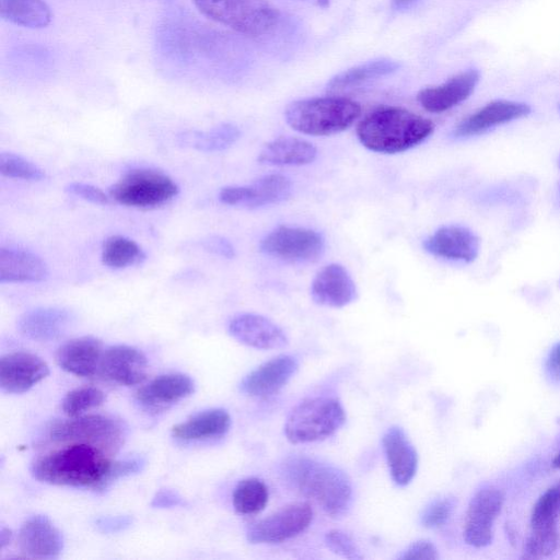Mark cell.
Instances as JSON below:
<instances>
[{
	"label": "cell",
	"instance_id": "obj_1",
	"mask_svg": "<svg viewBox=\"0 0 560 560\" xmlns=\"http://www.w3.org/2000/svg\"><path fill=\"white\" fill-rule=\"evenodd\" d=\"M113 462L103 448L73 442L36 458L31 470L37 480L49 485L103 490Z\"/></svg>",
	"mask_w": 560,
	"mask_h": 560
},
{
	"label": "cell",
	"instance_id": "obj_2",
	"mask_svg": "<svg viewBox=\"0 0 560 560\" xmlns=\"http://www.w3.org/2000/svg\"><path fill=\"white\" fill-rule=\"evenodd\" d=\"M434 130V124L408 109L380 107L364 116L357 126L359 141L366 149L395 154L423 142Z\"/></svg>",
	"mask_w": 560,
	"mask_h": 560
},
{
	"label": "cell",
	"instance_id": "obj_3",
	"mask_svg": "<svg viewBox=\"0 0 560 560\" xmlns=\"http://www.w3.org/2000/svg\"><path fill=\"white\" fill-rule=\"evenodd\" d=\"M288 480L305 497L315 501L327 514L339 517L352 503V486L340 469L307 457L285 465Z\"/></svg>",
	"mask_w": 560,
	"mask_h": 560
},
{
	"label": "cell",
	"instance_id": "obj_4",
	"mask_svg": "<svg viewBox=\"0 0 560 560\" xmlns=\"http://www.w3.org/2000/svg\"><path fill=\"white\" fill-rule=\"evenodd\" d=\"M361 115L359 103L346 97H313L288 105L287 124L298 132L319 137L348 129Z\"/></svg>",
	"mask_w": 560,
	"mask_h": 560
},
{
	"label": "cell",
	"instance_id": "obj_5",
	"mask_svg": "<svg viewBox=\"0 0 560 560\" xmlns=\"http://www.w3.org/2000/svg\"><path fill=\"white\" fill-rule=\"evenodd\" d=\"M345 422L346 412L337 398L310 397L290 411L284 434L293 444L316 442L332 435Z\"/></svg>",
	"mask_w": 560,
	"mask_h": 560
},
{
	"label": "cell",
	"instance_id": "obj_6",
	"mask_svg": "<svg viewBox=\"0 0 560 560\" xmlns=\"http://www.w3.org/2000/svg\"><path fill=\"white\" fill-rule=\"evenodd\" d=\"M208 19L248 36L270 32L279 20L278 10L267 0H192Z\"/></svg>",
	"mask_w": 560,
	"mask_h": 560
},
{
	"label": "cell",
	"instance_id": "obj_7",
	"mask_svg": "<svg viewBox=\"0 0 560 560\" xmlns=\"http://www.w3.org/2000/svg\"><path fill=\"white\" fill-rule=\"evenodd\" d=\"M178 185L162 171L135 168L110 186L108 194L116 202L133 208L153 209L172 201Z\"/></svg>",
	"mask_w": 560,
	"mask_h": 560
},
{
	"label": "cell",
	"instance_id": "obj_8",
	"mask_svg": "<svg viewBox=\"0 0 560 560\" xmlns=\"http://www.w3.org/2000/svg\"><path fill=\"white\" fill-rule=\"evenodd\" d=\"M49 439L61 443H86L113 452L121 444L124 428L119 421L107 416H79L54 423L49 429Z\"/></svg>",
	"mask_w": 560,
	"mask_h": 560
},
{
	"label": "cell",
	"instance_id": "obj_9",
	"mask_svg": "<svg viewBox=\"0 0 560 560\" xmlns=\"http://www.w3.org/2000/svg\"><path fill=\"white\" fill-rule=\"evenodd\" d=\"M259 247L266 255L283 261L310 264L322 257L325 240L312 229L280 225L261 240Z\"/></svg>",
	"mask_w": 560,
	"mask_h": 560
},
{
	"label": "cell",
	"instance_id": "obj_10",
	"mask_svg": "<svg viewBox=\"0 0 560 560\" xmlns=\"http://www.w3.org/2000/svg\"><path fill=\"white\" fill-rule=\"evenodd\" d=\"M560 517V481L547 489L534 504L530 533L523 557L540 559L553 553L559 544L557 523Z\"/></svg>",
	"mask_w": 560,
	"mask_h": 560
},
{
	"label": "cell",
	"instance_id": "obj_11",
	"mask_svg": "<svg viewBox=\"0 0 560 560\" xmlns=\"http://www.w3.org/2000/svg\"><path fill=\"white\" fill-rule=\"evenodd\" d=\"M312 520L313 510L308 503L288 504L248 526L246 537L252 544H279L303 533Z\"/></svg>",
	"mask_w": 560,
	"mask_h": 560
},
{
	"label": "cell",
	"instance_id": "obj_12",
	"mask_svg": "<svg viewBox=\"0 0 560 560\" xmlns=\"http://www.w3.org/2000/svg\"><path fill=\"white\" fill-rule=\"evenodd\" d=\"M291 192L292 184L287 176L268 174L249 185L223 187L219 192V199L229 206L257 209L283 202Z\"/></svg>",
	"mask_w": 560,
	"mask_h": 560
},
{
	"label": "cell",
	"instance_id": "obj_13",
	"mask_svg": "<svg viewBox=\"0 0 560 560\" xmlns=\"http://www.w3.org/2000/svg\"><path fill=\"white\" fill-rule=\"evenodd\" d=\"M504 495L494 487L478 490L470 499L464 522V539L475 548L491 544L493 524L501 512Z\"/></svg>",
	"mask_w": 560,
	"mask_h": 560
},
{
	"label": "cell",
	"instance_id": "obj_14",
	"mask_svg": "<svg viewBox=\"0 0 560 560\" xmlns=\"http://www.w3.org/2000/svg\"><path fill=\"white\" fill-rule=\"evenodd\" d=\"M49 374L47 363L36 354L18 351L0 360V388L3 393L21 394Z\"/></svg>",
	"mask_w": 560,
	"mask_h": 560
},
{
	"label": "cell",
	"instance_id": "obj_15",
	"mask_svg": "<svg viewBox=\"0 0 560 560\" xmlns=\"http://www.w3.org/2000/svg\"><path fill=\"white\" fill-rule=\"evenodd\" d=\"M228 330L241 343L256 349H280L288 345V337L281 327L259 314L235 315L230 320Z\"/></svg>",
	"mask_w": 560,
	"mask_h": 560
},
{
	"label": "cell",
	"instance_id": "obj_16",
	"mask_svg": "<svg viewBox=\"0 0 560 560\" xmlns=\"http://www.w3.org/2000/svg\"><path fill=\"white\" fill-rule=\"evenodd\" d=\"M298 360L290 354L277 355L249 372L240 389L253 397H268L278 393L295 374Z\"/></svg>",
	"mask_w": 560,
	"mask_h": 560
},
{
	"label": "cell",
	"instance_id": "obj_17",
	"mask_svg": "<svg viewBox=\"0 0 560 560\" xmlns=\"http://www.w3.org/2000/svg\"><path fill=\"white\" fill-rule=\"evenodd\" d=\"M148 360L135 347L117 345L107 348L102 357L100 373L107 380L124 386L142 383L147 377Z\"/></svg>",
	"mask_w": 560,
	"mask_h": 560
},
{
	"label": "cell",
	"instance_id": "obj_18",
	"mask_svg": "<svg viewBox=\"0 0 560 560\" xmlns=\"http://www.w3.org/2000/svg\"><path fill=\"white\" fill-rule=\"evenodd\" d=\"M311 295L318 305L339 308L353 302L358 291L353 279L343 266L329 264L314 277Z\"/></svg>",
	"mask_w": 560,
	"mask_h": 560
},
{
	"label": "cell",
	"instance_id": "obj_19",
	"mask_svg": "<svg viewBox=\"0 0 560 560\" xmlns=\"http://www.w3.org/2000/svg\"><path fill=\"white\" fill-rule=\"evenodd\" d=\"M479 238L468 228L444 225L423 241V248L438 257L471 262L479 253Z\"/></svg>",
	"mask_w": 560,
	"mask_h": 560
},
{
	"label": "cell",
	"instance_id": "obj_20",
	"mask_svg": "<svg viewBox=\"0 0 560 560\" xmlns=\"http://www.w3.org/2000/svg\"><path fill=\"white\" fill-rule=\"evenodd\" d=\"M22 553L32 558H57L63 548L59 529L45 515H33L21 526L18 536Z\"/></svg>",
	"mask_w": 560,
	"mask_h": 560
},
{
	"label": "cell",
	"instance_id": "obj_21",
	"mask_svg": "<svg viewBox=\"0 0 560 560\" xmlns=\"http://www.w3.org/2000/svg\"><path fill=\"white\" fill-rule=\"evenodd\" d=\"M195 390L194 381L186 374H163L136 393L137 401L152 411L164 410L179 400L188 397Z\"/></svg>",
	"mask_w": 560,
	"mask_h": 560
},
{
	"label": "cell",
	"instance_id": "obj_22",
	"mask_svg": "<svg viewBox=\"0 0 560 560\" xmlns=\"http://www.w3.org/2000/svg\"><path fill=\"white\" fill-rule=\"evenodd\" d=\"M530 107L525 103L494 101L462 120L453 130L454 138H468L488 129L527 116Z\"/></svg>",
	"mask_w": 560,
	"mask_h": 560
},
{
	"label": "cell",
	"instance_id": "obj_23",
	"mask_svg": "<svg viewBox=\"0 0 560 560\" xmlns=\"http://www.w3.org/2000/svg\"><path fill=\"white\" fill-rule=\"evenodd\" d=\"M478 81V71L467 70L441 85L422 89L417 100L427 112L443 113L469 97Z\"/></svg>",
	"mask_w": 560,
	"mask_h": 560
},
{
	"label": "cell",
	"instance_id": "obj_24",
	"mask_svg": "<svg viewBox=\"0 0 560 560\" xmlns=\"http://www.w3.org/2000/svg\"><path fill=\"white\" fill-rule=\"evenodd\" d=\"M103 353L101 340L84 336L63 343L56 352V362L68 373L91 377L100 372Z\"/></svg>",
	"mask_w": 560,
	"mask_h": 560
},
{
	"label": "cell",
	"instance_id": "obj_25",
	"mask_svg": "<svg viewBox=\"0 0 560 560\" xmlns=\"http://www.w3.org/2000/svg\"><path fill=\"white\" fill-rule=\"evenodd\" d=\"M383 450L393 481L407 486L415 477L418 467L417 452L399 427H390L382 439Z\"/></svg>",
	"mask_w": 560,
	"mask_h": 560
},
{
	"label": "cell",
	"instance_id": "obj_26",
	"mask_svg": "<svg viewBox=\"0 0 560 560\" xmlns=\"http://www.w3.org/2000/svg\"><path fill=\"white\" fill-rule=\"evenodd\" d=\"M71 320V314L65 308L36 307L21 315L18 328L28 339L49 341L63 335Z\"/></svg>",
	"mask_w": 560,
	"mask_h": 560
},
{
	"label": "cell",
	"instance_id": "obj_27",
	"mask_svg": "<svg viewBox=\"0 0 560 560\" xmlns=\"http://www.w3.org/2000/svg\"><path fill=\"white\" fill-rule=\"evenodd\" d=\"M48 277L45 261L36 254L11 247L0 249V282H40Z\"/></svg>",
	"mask_w": 560,
	"mask_h": 560
},
{
	"label": "cell",
	"instance_id": "obj_28",
	"mask_svg": "<svg viewBox=\"0 0 560 560\" xmlns=\"http://www.w3.org/2000/svg\"><path fill=\"white\" fill-rule=\"evenodd\" d=\"M317 150L310 141L298 137H278L267 142L258 162L276 166H302L315 161Z\"/></svg>",
	"mask_w": 560,
	"mask_h": 560
},
{
	"label": "cell",
	"instance_id": "obj_29",
	"mask_svg": "<svg viewBox=\"0 0 560 560\" xmlns=\"http://www.w3.org/2000/svg\"><path fill=\"white\" fill-rule=\"evenodd\" d=\"M231 427L225 409L213 408L199 412L172 428V435L182 441H198L224 435Z\"/></svg>",
	"mask_w": 560,
	"mask_h": 560
},
{
	"label": "cell",
	"instance_id": "obj_30",
	"mask_svg": "<svg viewBox=\"0 0 560 560\" xmlns=\"http://www.w3.org/2000/svg\"><path fill=\"white\" fill-rule=\"evenodd\" d=\"M0 16L15 25L43 28L51 21V11L45 0H0Z\"/></svg>",
	"mask_w": 560,
	"mask_h": 560
},
{
	"label": "cell",
	"instance_id": "obj_31",
	"mask_svg": "<svg viewBox=\"0 0 560 560\" xmlns=\"http://www.w3.org/2000/svg\"><path fill=\"white\" fill-rule=\"evenodd\" d=\"M399 63L390 59H377L350 68L335 75L327 84L329 91H342L359 86L373 79L397 71Z\"/></svg>",
	"mask_w": 560,
	"mask_h": 560
},
{
	"label": "cell",
	"instance_id": "obj_32",
	"mask_svg": "<svg viewBox=\"0 0 560 560\" xmlns=\"http://www.w3.org/2000/svg\"><path fill=\"white\" fill-rule=\"evenodd\" d=\"M240 129L221 124L208 131H191L180 136V142L202 152H220L232 147L240 138Z\"/></svg>",
	"mask_w": 560,
	"mask_h": 560
},
{
	"label": "cell",
	"instance_id": "obj_33",
	"mask_svg": "<svg viewBox=\"0 0 560 560\" xmlns=\"http://www.w3.org/2000/svg\"><path fill=\"white\" fill-rule=\"evenodd\" d=\"M101 258L108 268L124 269L141 264L145 259V254L133 240L113 235L104 242Z\"/></svg>",
	"mask_w": 560,
	"mask_h": 560
},
{
	"label": "cell",
	"instance_id": "obj_34",
	"mask_svg": "<svg viewBox=\"0 0 560 560\" xmlns=\"http://www.w3.org/2000/svg\"><path fill=\"white\" fill-rule=\"evenodd\" d=\"M268 499V487L261 479L255 477L241 480L232 495L235 511L243 515L261 512L267 505Z\"/></svg>",
	"mask_w": 560,
	"mask_h": 560
},
{
	"label": "cell",
	"instance_id": "obj_35",
	"mask_svg": "<svg viewBox=\"0 0 560 560\" xmlns=\"http://www.w3.org/2000/svg\"><path fill=\"white\" fill-rule=\"evenodd\" d=\"M105 400L104 393L93 386H84L69 392L61 404L62 411L73 418L102 405Z\"/></svg>",
	"mask_w": 560,
	"mask_h": 560
},
{
	"label": "cell",
	"instance_id": "obj_36",
	"mask_svg": "<svg viewBox=\"0 0 560 560\" xmlns=\"http://www.w3.org/2000/svg\"><path fill=\"white\" fill-rule=\"evenodd\" d=\"M0 173L7 177L32 182L42 180L46 177L45 172L36 164L11 152L0 154Z\"/></svg>",
	"mask_w": 560,
	"mask_h": 560
},
{
	"label": "cell",
	"instance_id": "obj_37",
	"mask_svg": "<svg viewBox=\"0 0 560 560\" xmlns=\"http://www.w3.org/2000/svg\"><path fill=\"white\" fill-rule=\"evenodd\" d=\"M455 508V500L444 497L432 501L422 512L420 522L427 528L443 526L451 517Z\"/></svg>",
	"mask_w": 560,
	"mask_h": 560
},
{
	"label": "cell",
	"instance_id": "obj_38",
	"mask_svg": "<svg viewBox=\"0 0 560 560\" xmlns=\"http://www.w3.org/2000/svg\"><path fill=\"white\" fill-rule=\"evenodd\" d=\"M325 542L334 553L342 558L351 560H359L363 558L353 539L340 529L329 530L325 535Z\"/></svg>",
	"mask_w": 560,
	"mask_h": 560
},
{
	"label": "cell",
	"instance_id": "obj_39",
	"mask_svg": "<svg viewBox=\"0 0 560 560\" xmlns=\"http://www.w3.org/2000/svg\"><path fill=\"white\" fill-rule=\"evenodd\" d=\"M65 190L95 205H108L110 201V196L106 195L101 188L85 183H70L65 187Z\"/></svg>",
	"mask_w": 560,
	"mask_h": 560
},
{
	"label": "cell",
	"instance_id": "obj_40",
	"mask_svg": "<svg viewBox=\"0 0 560 560\" xmlns=\"http://www.w3.org/2000/svg\"><path fill=\"white\" fill-rule=\"evenodd\" d=\"M398 558L404 560H435L439 559V553L430 540L420 539L409 545Z\"/></svg>",
	"mask_w": 560,
	"mask_h": 560
},
{
	"label": "cell",
	"instance_id": "obj_41",
	"mask_svg": "<svg viewBox=\"0 0 560 560\" xmlns=\"http://www.w3.org/2000/svg\"><path fill=\"white\" fill-rule=\"evenodd\" d=\"M144 466V459L136 457L125 460H114L108 479L107 487L119 478L127 477L141 471Z\"/></svg>",
	"mask_w": 560,
	"mask_h": 560
},
{
	"label": "cell",
	"instance_id": "obj_42",
	"mask_svg": "<svg viewBox=\"0 0 560 560\" xmlns=\"http://www.w3.org/2000/svg\"><path fill=\"white\" fill-rule=\"evenodd\" d=\"M132 523L130 516H103L95 521L96 527L103 533H118L128 528Z\"/></svg>",
	"mask_w": 560,
	"mask_h": 560
},
{
	"label": "cell",
	"instance_id": "obj_43",
	"mask_svg": "<svg viewBox=\"0 0 560 560\" xmlns=\"http://www.w3.org/2000/svg\"><path fill=\"white\" fill-rule=\"evenodd\" d=\"M184 504L185 501L179 493L171 489H162L158 491L151 502V506L156 509H170L183 506Z\"/></svg>",
	"mask_w": 560,
	"mask_h": 560
},
{
	"label": "cell",
	"instance_id": "obj_44",
	"mask_svg": "<svg viewBox=\"0 0 560 560\" xmlns=\"http://www.w3.org/2000/svg\"><path fill=\"white\" fill-rule=\"evenodd\" d=\"M205 248L211 253L220 255L224 258H233L235 256L234 247L224 237L211 236L203 244Z\"/></svg>",
	"mask_w": 560,
	"mask_h": 560
},
{
	"label": "cell",
	"instance_id": "obj_45",
	"mask_svg": "<svg viewBox=\"0 0 560 560\" xmlns=\"http://www.w3.org/2000/svg\"><path fill=\"white\" fill-rule=\"evenodd\" d=\"M546 372L552 381L560 382V342L549 352L546 361Z\"/></svg>",
	"mask_w": 560,
	"mask_h": 560
},
{
	"label": "cell",
	"instance_id": "obj_46",
	"mask_svg": "<svg viewBox=\"0 0 560 560\" xmlns=\"http://www.w3.org/2000/svg\"><path fill=\"white\" fill-rule=\"evenodd\" d=\"M11 538H12L11 530H9L5 527H2L1 530H0V544H1V547L7 546L11 541Z\"/></svg>",
	"mask_w": 560,
	"mask_h": 560
},
{
	"label": "cell",
	"instance_id": "obj_47",
	"mask_svg": "<svg viewBox=\"0 0 560 560\" xmlns=\"http://www.w3.org/2000/svg\"><path fill=\"white\" fill-rule=\"evenodd\" d=\"M415 0H394V3L397 5V7H406V5H409L411 2H413Z\"/></svg>",
	"mask_w": 560,
	"mask_h": 560
},
{
	"label": "cell",
	"instance_id": "obj_48",
	"mask_svg": "<svg viewBox=\"0 0 560 560\" xmlns=\"http://www.w3.org/2000/svg\"><path fill=\"white\" fill-rule=\"evenodd\" d=\"M552 465L556 468H560V451L557 453V455H556V457H555V459L552 462Z\"/></svg>",
	"mask_w": 560,
	"mask_h": 560
},
{
	"label": "cell",
	"instance_id": "obj_49",
	"mask_svg": "<svg viewBox=\"0 0 560 560\" xmlns=\"http://www.w3.org/2000/svg\"><path fill=\"white\" fill-rule=\"evenodd\" d=\"M559 167H560V158H559Z\"/></svg>",
	"mask_w": 560,
	"mask_h": 560
},
{
	"label": "cell",
	"instance_id": "obj_50",
	"mask_svg": "<svg viewBox=\"0 0 560 560\" xmlns=\"http://www.w3.org/2000/svg\"><path fill=\"white\" fill-rule=\"evenodd\" d=\"M560 283V282H559Z\"/></svg>",
	"mask_w": 560,
	"mask_h": 560
}]
</instances>
